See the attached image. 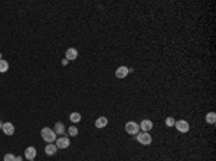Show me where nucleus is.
<instances>
[{
  "instance_id": "obj_17",
  "label": "nucleus",
  "mask_w": 216,
  "mask_h": 161,
  "mask_svg": "<svg viewBox=\"0 0 216 161\" xmlns=\"http://www.w3.org/2000/svg\"><path fill=\"white\" fill-rule=\"evenodd\" d=\"M164 122L167 127H174V122H176V119L173 118V117H167L166 119H164Z\"/></svg>"
},
{
  "instance_id": "obj_14",
  "label": "nucleus",
  "mask_w": 216,
  "mask_h": 161,
  "mask_svg": "<svg viewBox=\"0 0 216 161\" xmlns=\"http://www.w3.org/2000/svg\"><path fill=\"white\" fill-rule=\"evenodd\" d=\"M205 119H206L207 124H212V125H213V124L216 122V114L215 112H207L206 117H205Z\"/></svg>"
},
{
  "instance_id": "obj_12",
  "label": "nucleus",
  "mask_w": 216,
  "mask_h": 161,
  "mask_svg": "<svg viewBox=\"0 0 216 161\" xmlns=\"http://www.w3.org/2000/svg\"><path fill=\"white\" fill-rule=\"evenodd\" d=\"M107 125H108V119H107L105 117L97 118V121H95V127H97V128H104V127H107Z\"/></svg>"
},
{
  "instance_id": "obj_1",
  "label": "nucleus",
  "mask_w": 216,
  "mask_h": 161,
  "mask_svg": "<svg viewBox=\"0 0 216 161\" xmlns=\"http://www.w3.org/2000/svg\"><path fill=\"white\" fill-rule=\"evenodd\" d=\"M40 135H42V138H43L48 144H52V142L56 141V134H55V131H53L52 128H48V127L42 128Z\"/></svg>"
},
{
  "instance_id": "obj_4",
  "label": "nucleus",
  "mask_w": 216,
  "mask_h": 161,
  "mask_svg": "<svg viewBox=\"0 0 216 161\" xmlns=\"http://www.w3.org/2000/svg\"><path fill=\"white\" fill-rule=\"evenodd\" d=\"M137 141L140 142L141 145H150L153 138H151L150 133H138L137 134Z\"/></svg>"
},
{
  "instance_id": "obj_22",
  "label": "nucleus",
  "mask_w": 216,
  "mask_h": 161,
  "mask_svg": "<svg viewBox=\"0 0 216 161\" xmlns=\"http://www.w3.org/2000/svg\"><path fill=\"white\" fill-rule=\"evenodd\" d=\"M1 128H3V122L0 121V130H1Z\"/></svg>"
},
{
  "instance_id": "obj_3",
  "label": "nucleus",
  "mask_w": 216,
  "mask_h": 161,
  "mask_svg": "<svg viewBox=\"0 0 216 161\" xmlns=\"http://www.w3.org/2000/svg\"><path fill=\"white\" fill-rule=\"evenodd\" d=\"M125 131H127V134H130V135H137V134L140 133V127H138V124L134 122V121H128V122L125 124Z\"/></svg>"
},
{
  "instance_id": "obj_20",
  "label": "nucleus",
  "mask_w": 216,
  "mask_h": 161,
  "mask_svg": "<svg viewBox=\"0 0 216 161\" xmlns=\"http://www.w3.org/2000/svg\"><path fill=\"white\" fill-rule=\"evenodd\" d=\"M68 62H69L68 59H62V65H68Z\"/></svg>"
},
{
  "instance_id": "obj_15",
  "label": "nucleus",
  "mask_w": 216,
  "mask_h": 161,
  "mask_svg": "<svg viewBox=\"0 0 216 161\" xmlns=\"http://www.w3.org/2000/svg\"><path fill=\"white\" fill-rule=\"evenodd\" d=\"M81 114L79 112H72V114L69 115V119H71V122H74V124H76V122H79L81 121Z\"/></svg>"
},
{
  "instance_id": "obj_16",
  "label": "nucleus",
  "mask_w": 216,
  "mask_h": 161,
  "mask_svg": "<svg viewBox=\"0 0 216 161\" xmlns=\"http://www.w3.org/2000/svg\"><path fill=\"white\" fill-rule=\"evenodd\" d=\"M9 71V63L4 60V59H1L0 60V74H4V72H7Z\"/></svg>"
},
{
  "instance_id": "obj_8",
  "label": "nucleus",
  "mask_w": 216,
  "mask_h": 161,
  "mask_svg": "<svg viewBox=\"0 0 216 161\" xmlns=\"http://www.w3.org/2000/svg\"><path fill=\"white\" fill-rule=\"evenodd\" d=\"M36 154H38V151H36V148L35 147H28L26 150H25V158L26 160H35V157H36Z\"/></svg>"
},
{
  "instance_id": "obj_24",
  "label": "nucleus",
  "mask_w": 216,
  "mask_h": 161,
  "mask_svg": "<svg viewBox=\"0 0 216 161\" xmlns=\"http://www.w3.org/2000/svg\"><path fill=\"white\" fill-rule=\"evenodd\" d=\"M30 161H33V160H30Z\"/></svg>"
},
{
  "instance_id": "obj_10",
  "label": "nucleus",
  "mask_w": 216,
  "mask_h": 161,
  "mask_svg": "<svg viewBox=\"0 0 216 161\" xmlns=\"http://www.w3.org/2000/svg\"><path fill=\"white\" fill-rule=\"evenodd\" d=\"M1 131L6 134V135H13V134H15V125L12 122H3Z\"/></svg>"
},
{
  "instance_id": "obj_13",
  "label": "nucleus",
  "mask_w": 216,
  "mask_h": 161,
  "mask_svg": "<svg viewBox=\"0 0 216 161\" xmlns=\"http://www.w3.org/2000/svg\"><path fill=\"white\" fill-rule=\"evenodd\" d=\"M53 131H55L56 135H64V134H65V125L62 122H56L55 124V130H53Z\"/></svg>"
},
{
  "instance_id": "obj_23",
  "label": "nucleus",
  "mask_w": 216,
  "mask_h": 161,
  "mask_svg": "<svg viewBox=\"0 0 216 161\" xmlns=\"http://www.w3.org/2000/svg\"><path fill=\"white\" fill-rule=\"evenodd\" d=\"M0 60H1V53H0Z\"/></svg>"
},
{
  "instance_id": "obj_21",
  "label": "nucleus",
  "mask_w": 216,
  "mask_h": 161,
  "mask_svg": "<svg viewBox=\"0 0 216 161\" xmlns=\"http://www.w3.org/2000/svg\"><path fill=\"white\" fill-rule=\"evenodd\" d=\"M22 160H23L22 157H16V161H22Z\"/></svg>"
},
{
  "instance_id": "obj_9",
  "label": "nucleus",
  "mask_w": 216,
  "mask_h": 161,
  "mask_svg": "<svg viewBox=\"0 0 216 161\" xmlns=\"http://www.w3.org/2000/svg\"><path fill=\"white\" fill-rule=\"evenodd\" d=\"M76 58H78V50H76L75 47H69V49H66L65 59H68V60H75Z\"/></svg>"
},
{
  "instance_id": "obj_19",
  "label": "nucleus",
  "mask_w": 216,
  "mask_h": 161,
  "mask_svg": "<svg viewBox=\"0 0 216 161\" xmlns=\"http://www.w3.org/2000/svg\"><path fill=\"white\" fill-rule=\"evenodd\" d=\"M3 160L4 161H16V155H13V154H6Z\"/></svg>"
},
{
  "instance_id": "obj_5",
  "label": "nucleus",
  "mask_w": 216,
  "mask_h": 161,
  "mask_svg": "<svg viewBox=\"0 0 216 161\" xmlns=\"http://www.w3.org/2000/svg\"><path fill=\"white\" fill-rule=\"evenodd\" d=\"M174 127H176V130H177L179 133H189V130H190V125H189L187 121H185V119H179L174 122Z\"/></svg>"
},
{
  "instance_id": "obj_18",
  "label": "nucleus",
  "mask_w": 216,
  "mask_h": 161,
  "mask_svg": "<svg viewBox=\"0 0 216 161\" xmlns=\"http://www.w3.org/2000/svg\"><path fill=\"white\" fill-rule=\"evenodd\" d=\"M68 133H69L71 137H75V135H78V128H76V127H69Z\"/></svg>"
},
{
  "instance_id": "obj_7",
  "label": "nucleus",
  "mask_w": 216,
  "mask_h": 161,
  "mask_svg": "<svg viewBox=\"0 0 216 161\" xmlns=\"http://www.w3.org/2000/svg\"><path fill=\"white\" fill-rule=\"evenodd\" d=\"M130 72H128V68L127 66H118L115 69V76L118 78V79H122V78H127Z\"/></svg>"
},
{
  "instance_id": "obj_2",
  "label": "nucleus",
  "mask_w": 216,
  "mask_h": 161,
  "mask_svg": "<svg viewBox=\"0 0 216 161\" xmlns=\"http://www.w3.org/2000/svg\"><path fill=\"white\" fill-rule=\"evenodd\" d=\"M55 145H56L59 150H65V148H69V145H71V140H69V137H65V135H62V137L56 138V141H55Z\"/></svg>"
},
{
  "instance_id": "obj_11",
  "label": "nucleus",
  "mask_w": 216,
  "mask_h": 161,
  "mask_svg": "<svg viewBox=\"0 0 216 161\" xmlns=\"http://www.w3.org/2000/svg\"><path fill=\"white\" fill-rule=\"evenodd\" d=\"M58 151V147L52 142V144H48L46 147H45V154L46 155H55Z\"/></svg>"
},
{
  "instance_id": "obj_6",
  "label": "nucleus",
  "mask_w": 216,
  "mask_h": 161,
  "mask_svg": "<svg viewBox=\"0 0 216 161\" xmlns=\"http://www.w3.org/2000/svg\"><path fill=\"white\" fill-rule=\"evenodd\" d=\"M138 127H140V130L143 133H150L151 128H153V122H151L150 119H143Z\"/></svg>"
}]
</instances>
